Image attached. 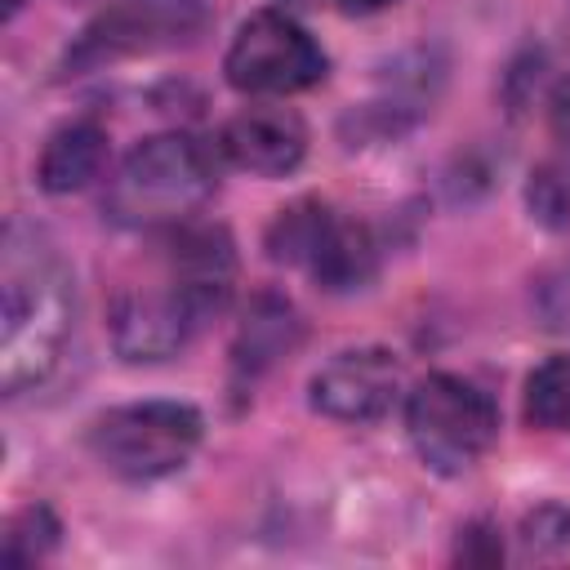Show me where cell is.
Here are the masks:
<instances>
[{
	"label": "cell",
	"instance_id": "obj_1",
	"mask_svg": "<svg viewBox=\"0 0 570 570\" xmlns=\"http://www.w3.org/2000/svg\"><path fill=\"white\" fill-rule=\"evenodd\" d=\"M71 272L45 232L9 227L0 254V383L9 396L40 383L71 334Z\"/></svg>",
	"mask_w": 570,
	"mask_h": 570
},
{
	"label": "cell",
	"instance_id": "obj_2",
	"mask_svg": "<svg viewBox=\"0 0 570 570\" xmlns=\"http://www.w3.org/2000/svg\"><path fill=\"white\" fill-rule=\"evenodd\" d=\"M214 196V160L191 134H151L116 169L107 218L129 232H169L200 214Z\"/></svg>",
	"mask_w": 570,
	"mask_h": 570
},
{
	"label": "cell",
	"instance_id": "obj_3",
	"mask_svg": "<svg viewBox=\"0 0 570 570\" xmlns=\"http://www.w3.org/2000/svg\"><path fill=\"white\" fill-rule=\"evenodd\" d=\"M405 432L414 454L432 472H468L499 436V410L490 392L459 374H428L405 396Z\"/></svg>",
	"mask_w": 570,
	"mask_h": 570
},
{
	"label": "cell",
	"instance_id": "obj_4",
	"mask_svg": "<svg viewBox=\"0 0 570 570\" xmlns=\"http://www.w3.org/2000/svg\"><path fill=\"white\" fill-rule=\"evenodd\" d=\"M200 414L183 401H129L94 419V459L125 481H156L178 472L200 445Z\"/></svg>",
	"mask_w": 570,
	"mask_h": 570
},
{
	"label": "cell",
	"instance_id": "obj_5",
	"mask_svg": "<svg viewBox=\"0 0 570 570\" xmlns=\"http://www.w3.org/2000/svg\"><path fill=\"white\" fill-rule=\"evenodd\" d=\"M205 325L187 285L156 245L142 281H125L111 298V338L129 361H165Z\"/></svg>",
	"mask_w": 570,
	"mask_h": 570
},
{
	"label": "cell",
	"instance_id": "obj_6",
	"mask_svg": "<svg viewBox=\"0 0 570 570\" xmlns=\"http://www.w3.org/2000/svg\"><path fill=\"white\" fill-rule=\"evenodd\" d=\"M205 27V0H111L71 45L67 67L94 71L134 53L187 45Z\"/></svg>",
	"mask_w": 570,
	"mask_h": 570
},
{
	"label": "cell",
	"instance_id": "obj_7",
	"mask_svg": "<svg viewBox=\"0 0 570 570\" xmlns=\"http://www.w3.org/2000/svg\"><path fill=\"white\" fill-rule=\"evenodd\" d=\"M223 71L240 94H298L325 76V53L289 13L263 9L232 36Z\"/></svg>",
	"mask_w": 570,
	"mask_h": 570
},
{
	"label": "cell",
	"instance_id": "obj_8",
	"mask_svg": "<svg viewBox=\"0 0 570 570\" xmlns=\"http://www.w3.org/2000/svg\"><path fill=\"white\" fill-rule=\"evenodd\" d=\"M401 392V365L383 347H347L312 374V405L338 423H374Z\"/></svg>",
	"mask_w": 570,
	"mask_h": 570
},
{
	"label": "cell",
	"instance_id": "obj_9",
	"mask_svg": "<svg viewBox=\"0 0 570 570\" xmlns=\"http://www.w3.org/2000/svg\"><path fill=\"white\" fill-rule=\"evenodd\" d=\"M218 147H223V156H227L236 169L276 178V174L298 169V160L307 156V129H303L298 111L258 102V107L236 111V116L223 125Z\"/></svg>",
	"mask_w": 570,
	"mask_h": 570
},
{
	"label": "cell",
	"instance_id": "obj_10",
	"mask_svg": "<svg viewBox=\"0 0 570 570\" xmlns=\"http://www.w3.org/2000/svg\"><path fill=\"white\" fill-rule=\"evenodd\" d=\"M107 160V134L98 120H67L62 129L49 134L45 151H40V165H36V178L45 191L62 196V191H76L85 187L89 178H98Z\"/></svg>",
	"mask_w": 570,
	"mask_h": 570
},
{
	"label": "cell",
	"instance_id": "obj_11",
	"mask_svg": "<svg viewBox=\"0 0 570 570\" xmlns=\"http://www.w3.org/2000/svg\"><path fill=\"white\" fill-rule=\"evenodd\" d=\"M303 267L325 285V289H356L370 281L374 272V240L361 223H343L334 218V209L325 214Z\"/></svg>",
	"mask_w": 570,
	"mask_h": 570
},
{
	"label": "cell",
	"instance_id": "obj_12",
	"mask_svg": "<svg viewBox=\"0 0 570 570\" xmlns=\"http://www.w3.org/2000/svg\"><path fill=\"white\" fill-rule=\"evenodd\" d=\"M294 338H298V321H294L289 303L263 294L245 316V330H240V343H236V365H249V374H254L267 361H276Z\"/></svg>",
	"mask_w": 570,
	"mask_h": 570
},
{
	"label": "cell",
	"instance_id": "obj_13",
	"mask_svg": "<svg viewBox=\"0 0 570 570\" xmlns=\"http://www.w3.org/2000/svg\"><path fill=\"white\" fill-rule=\"evenodd\" d=\"M525 423L539 432H570V352L548 356L525 379Z\"/></svg>",
	"mask_w": 570,
	"mask_h": 570
},
{
	"label": "cell",
	"instance_id": "obj_14",
	"mask_svg": "<svg viewBox=\"0 0 570 570\" xmlns=\"http://www.w3.org/2000/svg\"><path fill=\"white\" fill-rule=\"evenodd\" d=\"M517 557L525 566H570V508L543 503L521 517Z\"/></svg>",
	"mask_w": 570,
	"mask_h": 570
},
{
	"label": "cell",
	"instance_id": "obj_15",
	"mask_svg": "<svg viewBox=\"0 0 570 570\" xmlns=\"http://www.w3.org/2000/svg\"><path fill=\"white\" fill-rule=\"evenodd\" d=\"M525 200H530V214H534L543 227L570 232V156L543 160V165L530 174Z\"/></svg>",
	"mask_w": 570,
	"mask_h": 570
},
{
	"label": "cell",
	"instance_id": "obj_16",
	"mask_svg": "<svg viewBox=\"0 0 570 570\" xmlns=\"http://www.w3.org/2000/svg\"><path fill=\"white\" fill-rule=\"evenodd\" d=\"M58 539V521L45 503L36 508H22L13 521H9V534H4V566H27L36 557H45Z\"/></svg>",
	"mask_w": 570,
	"mask_h": 570
},
{
	"label": "cell",
	"instance_id": "obj_17",
	"mask_svg": "<svg viewBox=\"0 0 570 570\" xmlns=\"http://www.w3.org/2000/svg\"><path fill=\"white\" fill-rule=\"evenodd\" d=\"M534 312H539L543 330L570 334V263H557L552 272L539 276V285H534Z\"/></svg>",
	"mask_w": 570,
	"mask_h": 570
},
{
	"label": "cell",
	"instance_id": "obj_18",
	"mask_svg": "<svg viewBox=\"0 0 570 570\" xmlns=\"http://www.w3.org/2000/svg\"><path fill=\"white\" fill-rule=\"evenodd\" d=\"M552 129L570 142V76L557 85V94H552Z\"/></svg>",
	"mask_w": 570,
	"mask_h": 570
},
{
	"label": "cell",
	"instance_id": "obj_19",
	"mask_svg": "<svg viewBox=\"0 0 570 570\" xmlns=\"http://www.w3.org/2000/svg\"><path fill=\"white\" fill-rule=\"evenodd\" d=\"M347 13H374V9H387L392 0H338Z\"/></svg>",
	"mask_w": 570,
	"mask_h": 570
},
{
	"label": "cell",
	"instance_id": "obj_20",
	"mask_svg": "<svg viewBox=\"0 0 570 570\" xmlns=\"http://www.w3.org/2000/svg\"><path fill=\"white\" fill-rule=\"evenodd\" d=\"M18 4H22V0H4V13H13V9H18Z\"/></svg>",
	"mask_w": 570,
	"mask_h": 570
}]
</instances>
